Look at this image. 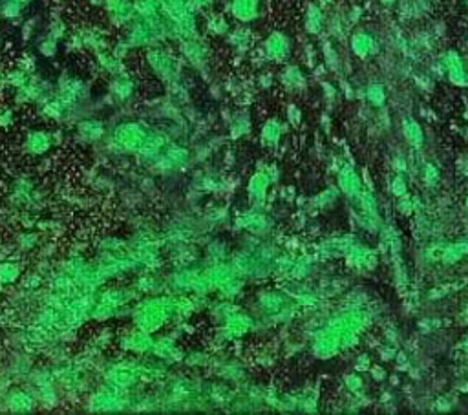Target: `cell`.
I'll return each instance as SVG.
<instances>
[{
	"mask_svg": "<svg viewBox=\"0 0 468 415\" xmlns=\"http://www.w3.org/2000/svg\"><path fill=\"white\" fill-rule=\"evenodd\" d=\"M130 319L134 328L146 333L162 331L171 320H174V294H146L130 308Z\"/></svg>",
	"mask_w": 468,
	"mask_h": 415,
	"instance_id": "obj_1",
	"label": "cell"
},
{
	"mask_svg": "<svg viewBox=\"0 0 468 415\" xmlns=\"http://www.w3.org/2000/svg\"><path fill=\"white\" fill-rule=\"evenodd\" d=\"M123 39L132 46V50H148L152 46H159L171 39L168 22L163 19V15L150 19L137 17L136 21L125 28Z\"/></svg>",
	"mask_w": 468,
	"mask_h": 415,
	"instance_id": "obj_2",
	"label": "cell"
},
{
	"mask_svg": "<svg viewBox=\"0 0 468 415\" xmlns=\"http://www.w3.org/2000/svg\"><path fill=\"white\" fill-rule=\"evenodd\" d=\"M154 128H150L146 123L139 119H126V121L117 123L112 128L110 139L112 145L125 154H139L146 147V143L150 139Z\"/></svg>",
	"mask_w": 468,
	"mask_h": 415,
	"instance_id": "obj_3",
	"label": "cell"
},
{
	"mask_svg": "<svg viewBox=\"0 0 468 415\" xmlns=\"http://www.w3.org/2000/svg\"><path fill=\"white\" fill-rule=\"evenodd\" d=\"M145 64L152 76L166 87L182 79L183 59L163 44L145 50Z\"/></svg>",
	"mask_w": 468,
	"mask_h": 415,
	"instance_id": "obj_4",
	"label": "cell"
},
{
	"mask_svg": "<svg viewBox=\"0 0 468 415\" xmlns=\"http://www.w3.org/2000/svg\"><path fill=\"white\" fill-rule=\"evenodd\" d=\"M137 380H141V370H139V362H134V360L114 362L105 371V385H108L114 390H130Z\"/></svg>",
	"mask_w": 468,
	"mask_h": 415,
	"instance_id": "obj_5",
	"label": "cell"
},
{
	"mask_svg": "<svg viewBox=\"0 0 468 415\" xmlns=\"http://www.w3.org/2000/svg\"><path fill=\"white\" fill-rule=\"evenodd\" d=\"M53 94H55V96L64 103L66 107L71 110V108L77 107V105H81V103L85 101L86 97H88V94H90V90H88V85H86L83 79L66 76L64 73V76L59 79V82H57V88Z\"/></svg>",
	"mask_w": 468,
	"mask_h": 415,
	"instance_id": "obj_6",
	"label": "cell"
},
{
	"mask_svg": "<svg viewBox=\"0 0 468 415\" xmlns=\"http://www.w3.org/2000/svg\"><path fill=\"white\" fill-rule=\"evenodd\" d=\"M254 328V320H252L251 315L243 313V311H238L234 309L232 313H229L225 319L222 320V326H220V337L227 342H234V340H240L243 337L251 333V329Z\"/></svg>",
	"mask_w": 468,
	"mask_h": 415,
	"instance_id": "obj_7",
	"label": "cell"
},
{
	"mask_svg": "<svg viewBox=\"0 0 468 415\" xmlns=\"http://www.w3.org/2000/svg\"><path fill=\"white\" fill-rule=\"evenodd\" d=\"M125 391L114 390L108 385H105L103 388L96 390L90 395L88 399V406H90L92 412H99V414H114V412H119L123 408H126L125 400Z\"/></svg>",
	"mask_w": 468,
	"mask_h": 415,
	"instance_id": "obj_8",
	"label": "cell"
},
{
	"mask_svg": "<svg viewBox=\"0 0 468 415\" xmlns=\"http://www.w3.org/2000/svg\"><path fill=\"white\" fill-rule=\"evenodd\" d=\"M70 50H90L94 53L108 48V37L101 28H81L68 39Z\"/></svg>",
	"mask_w": 468,
	"mask_h": 415,
	"instance_id": "obj_9",
	"label": "cell"
},
{
	"mask_svg": "<svg viewBox=\"0 0 468 415\" xmlns=\"http://www.w3.org/2000/svg\"><path fill=\"white\" fill-rule=\"evenodd\" d=\"M177 51L183 62L191 64L194 70H205L207 62H209V55H211V48L207 44V41L200 39V35L194 39H185L180 41L177 44Z\"/></svg>",
	"mask_w": 468,
	"mask_h": 415,
	"instance_id": "obj_10",
	"label": "cell"
},
{
	"mask_svg": "<svg viewBox=\"0 0 468 415\" xmlns=\"http://www.w3.org/2000/svg\"><path fill=\"white\" fill-rule=\"evenodd\" d=\"M154 340L156 337L152 333H146L139 328H132L130 331L123 333L119 339H117V346L121 348L123 351L132 355H137V357H143V355H150L152 348H154Z\"/></svg>",
	"mask_w": 468,
	"mask_h": 415,
	"instance_id": "obj_11",
	"label": "cell"
},
{
	"mask_svg": "<svg viewBox=\"0 0 468 415\" xmlns=\"http://www.w3.org/2000/svg\"><path fill=\"white\" fill-rule=\"evenodd\" d=\"M103 10H105L110 24L116 28H126L137 19L134 0H105Z\"/></svg>",
	"mask_w": 468,
	"mask_h": 415,
	"instance_id": "obj_12",
	"label": "cell"
},
{
	"mask_svg": "<svg viewBox=\"0 0 468 415\" xmlns=\"http://www.w3.org/2000/svg\"><path fill=\"white\" fill-rule=\"evenodd\" d=\"M55 143V134L44 128H33L24 136L22 150L31 157H41L50 152Z\"/></svg>",
	"mask_w": 468,
	"mask_h": 415,
	"instance_id": "obj_13",
	"label": "cell"
},
{
	"mask_svg": "<svg viewBox=\"0 0 468 415\" xmlns=\"http://www.w3.org/2000/svg\"><path fill=\"white\" fill-rule=\"evenodd\" d=\"M260 11H262V0H229L227 2V13L238 24H251L260 17Z\"/></svg>",
	"mask_w": 468,
	"mask_h": 415,
	"instance_id": "obj_14",
	"label": "cell"
},
{
	"mask_svg": "<svg viewBox=\"0 0 468 415\" xmlns=\"http://www.w3.org/2000/svg\"><path fill=\"white\" fill-rule=\"evenodd\" d=\"M6 408L13 414H30L37 408V397L35 391L22 390V388H13L6 394L4 400Z\"/></svg>",
	"mask_w": 468,
	"mask_h": 415,
	"instance_id": "obj_15",
	"label": "cell"
},
{
	"mask_svg": "<svg viewBox=\"0 0 468 415\" xmlns=\"http://www.w3.org/2000/svg\"><path fill=\"white\" fill-rule=\"evenodd\" d=\"M150 355L152 357H156V359L165 360L166 364H171V362H180V360L183 362V357H185V355L182 353V350L177 348L176 339H174L172 335L156 337Z\"/></svg>",
	"mask_w": 468,
	"mask_h": 415,
	"instance_id": "obj_16",
	"label": "cell"
},
{
	"mask_svg": "<svg viewBox=\"0 0 468 415\" xmlns=\"http://www.w3.org/2000/svg\"><path fill=\"white\" fill-rule=\"evenodd\" d=\"M262 53L267 61L280 62L284 61L289 53V41L287 37L280 31H272L266 37V41L262 44Z\"/></svg>",
	"mask_w": 468,
	"mask_h": 415,
	"instance_id": "obj_17",
	"label": "cell"
},
{
	"mask_svg": "<svg viewBox=\"0 0 468 415\" xmlns=\"http://www.w3.org/2000/svg\"><path fill=\"white\" fill-rule=\"evenodd\" d=\"M205 276L209 280V284H211L212 291H218L222 285H225L227 282H231L232 279H236L240 274H238V271L231 262L218 260V262L212 263L211 267L205 269Z\"/></svg>",
	"mask_w": 468,
	"mask_h": 415,
	"instance_id": "obj_18",
	"label": "cell"
},
{
	"mask_svg": "<svg viewBox=\"0 0 468 415\" xmlns=\"http://www.w3.org/2000/svg\"><path fill=\"white\" fill-rule=\"evenodd\" d=\"M108 94H110L117 103L130 101L134 94H136V81L132 79L130 73H119V76L110 77L108 81Z\"/></svg>",
	"mask_w": 468,
	"mask_h": 415,
	"instance_id": "obj_19",
	"label": "cell"
},
{
	"mask_svg": "<svg viewBox=\"0 0 468 415\" xmlns=\"http://www.w3.org/2000/svg\"><path fill=\"white\" fill-rule=\"evenodd\" d=\"M76 136L85 143H99L106 136V125L96 117L81 119L76 125Z\"/></svg>",
	"mask_w": 468,
	"mask_h": 415,
	"instance_id": "obj_20",
	"label": "cell"
},
{
	"mask_svg": "<svg viewBox=\"0 0 468 415\" xmlns=\"http://www.w3.org/2000/svg\"><path fill=\"white\" fill-rule=\"evenodd\" d=\"M187 161H189V150L180 147V145H166L163 148V152L156 159L162 170H174V168H180L182 165H185Z\"/></svg>",
	"mask_w": 468,
	"mask_h": 415,
	"instance_id": "obj_21",
	"label": "cell"
},
{
	"mask_svg": "<svg viewBox=\"0 0 468 415\" xmlns=\"http://www.w3.org/2000/svg\"><path fill=\"white\" fill-rule=\"evenodd\" d=\"M94 55H96L97 68H99L101 71H105L106 76L114 77V76H119V73H123V71H126L125 61H123V59H119V57H117L116 53L110 50V48L97 51V53H94Z\"/></svg>",
	"mask_w": 468,
	"mask_h": 415,
	"instance_id": "obj_22",
	"label": "cell"
},
{
	"mask_svg": "<svg viewBox=\"0 0 468 415\" xmlns=\"http://www.w3.org/2000/svg\"><path fill=\"white\" fill-rule=\"evenodd\" d=\"M39 110H41V116L44 117V119L53 121V123H59V121H62L66 116H68L70 108L66 107L64 103H62L61 99L55 96V94H51V96L46 97L44 101L39 103Z\"/></svg>",
	"mask_w": 468,
	"mask_h": 415,
	"instance_id": "obj_23",
	"label": "cell"
},
{
	"mask_svg": "<svg viewBox=\"0 0 468 415\" xmlns=\"http://www.w3.org/2000/svg\"><path fill=\"white\" fill-rule=\"evenodd\" d=\"M203 31H205V35L209 37H223L231 31V22L225 17V13H207L205 21H203Z\"/></svg>",
	"mask_w": 468,
	"mask_h": 415,
	"instance_id": "obj_24",
	"label": "cell"
},
{
	"mask_svg": "<svg viewBox=\"0 0 468 415\" xmlns=\"http://www.w3.org/2000/svg\"><path fill=\"white\" fill-rule=\"evenodd\" d=\"M271 179L266 173H254L247 179V196L252 203H260L266 200Z\"/></svg>",
	"mask_w": 468,
	"mask_h": 415,
	"instance_id": "obj_25",
	"label": "cell"
},
{
	"mask_svg": "<svg viewBox=\"0 0 468 415\" xmlns=\"http://www.w3.org/2000/svg\"><path fill=\"white\" fill-rule=\"evenodd\" d=\"M159 11L166 22H174L192 10L189 8V0H159Z\"/></svg>",
	"mask_w": 468,
	"mask_h": 415,
	"instance_id": "obj_26",
	"label": "cell"
},
{
	"mask_svg": "<svg viewBox=\"0 0 468 415\" xmlns=\"http://www.w3.org/2000/svg\"><path fill=\"white\" fill-rule=\"evenodd\" d=\"M33 0H0V17L6 21H19Z\"/></svg>",
	"mask_w": 468,
	"mask_h": 415,
	"instance_id": "obj_27",
	"label": "cell"
},
{
	"mask_svg": "<svg viewBox=\"0 0 468 415\" xmlns=\"http://www.w3.org/2000/svg\"><path fill=\"white\" fill-rule=\"evenodd\" d=\"M225 42L232 50L242 53V51L249 50V46H251V31L243 24H240L238 28H231V31L225 35Z\"/></svg>",
	"mask_w": 468,
	"mask_h": 415,
	"instance_id": "obj_28",
	"label": "cell"
},
{
	"mask_svg": "<svg viewBox=\"0 0 468 415\" xmlns=\"http://www.w3.org/2000/svg\"><path fill=\"white\" fill-rule=\"evenodd\" d=\"M22 279V267L21 263L15 260H2L0 262V284L8 288V285L17 284Z\"/></svg>",
	"mask_w": 468,
	"mask_h": 415,
	"instance_id": "obj_29",
	"label": "cell"
},
{
	"mask_svg": "<svg viewBox=\"0 0 468 415\" xmlns=\"http://www.w3.org/2000/svg\"><path fill=\"white\" fill-rule=\"evenodd\" d=\"M280 136H282V125L277 119H267L262 125V130H260V141H262V145L275 147L280 141Z\"/></svg>",
	"mask_w": 468,
	"mask_h": 415,
	"instance_id": "obj_30",
	"label": "cell"
},
{
	"mask_svg": "<svg viewBox=\"0 0 468 415\" xmlns=\"http://www.w3.org/2000/svg\"><path fill=\"white\" fill-rule=\"evenodd\" d=\"M234 225L238 229L249 231V233H257L258 229L263 225V216L258 214L257 211H247V213H240L234 218Z\"/></svg>",
	"mask_w": 468,
	"mask_h": 415,
	"instance_id": "obj_31",
	"label": "cell"
},
{
	"mask_svg": "<svg viewBox=\"0 0 468 415\" xmlns=\"http://www.w3.org/2000/svg\"><path fill=\"white\" fill-rule=\"evenodd\" d=\"M31 77H33V73L26 71L24 68H21V66H17V68L10 70L4 76V87L11 88V90L15 91V90H19V88L24 87V85H28Z\"/></svg>",
	"mask_w": 468,
	"mask_h": 415,
	"instance_id": "obj_32",
	"label": "cell"
},
{
	"mask_svg": "<svg viewBox=\"0 0 468 415\" xmlns=\"http://www.w3.org/2000/svg\"><path fill=\"white\" fill-rule=\"evenodd\" d=\"M59 44H61L59 39L44 33V35L37 41L35 46H37V51H39V55L46 57V59H51V57L57 55V51H59Z\"/></svg>",
	"mask_w": 468,
	"mask_h": 415,
	"instance_id": "obj_33",
	"label": "cell"
},
{
	"mask_svg": "<svg viewBox=\"0 0 468 415\" xmlns=\"http://www.w3.org/2000/svg\"><path fill=\"white\" fill-rule=\"evenodd\" d=\"M229 130H231V137H242L251 130V119L247 116V112H240L232 117Z\"/></svg>",
	"mask_w": 468,
	"mask_h": 415,
	"instance_id": "obj_34",
	"label": "cell"
},
{
	"mask_svg": "<svg viewBox=\"0 0 468 415\" xmlns=\"http://www.w3.org/2000/svg\"><path fill=\"white\" fill-rule=\"evenodd\" d=\"M137 17L141 19H150V17L162 15L159 11V0H134Z\"/></svg>",
	"mask_w": 468,
	"mask_h": 415,
	"instance_id": "obj_35",
	"label": "cell"
},
{
	"mask_svg": "<svg viewBox=\"0 0 468 415\" xmlns=\"http://www.w3.org/2000/svg\"><path fill=\"white\" fill-rule=\"evenodd\" d=\"M15 121L17 116L13 107H10V105H0V128L8 130V128H11L15 125Z\"/></svg>",
	"mask_w": 468,
	"mask_h": 415,
	"instance_id": "obj_36",
	"label": "cell"
},
{
	"mask_svg": "<svg viewBox=\"0 0 468 415\" xmlns=\"http://www.w3.org/2000/svg\"><path fill=\"white\" fill-rule=\"evenodd\" d=\"M37 242H39V236L35 233H21L17 238L19 247L24 249V251H31L33 247H37Z\"/></svg>",
	"mask_w": 468,
	"mask_h": 415,
	"instance_id": "obj_37",
	"label": "cell"
},
{
	"mask_svg": "<svg viewBox=\"0 0 468 415\" xmlns=\"http://www.w3.org/2000/svg\"><path fill=\"white\" fill-rule=\"evenodd\" d=\"M212 6H214V0H189V8H191L194 13H209Z\"/></svg>",
	"mask_w": 468,
	"mask_h": 415,
	"instance_id": "obj_38",
	"label": "cell"
},
{
	"mask_svg": "<svg viewBox=\"0 0 468 415\" xmlns=\"http://www.w3.org/2000/svg\"><path fill=\"white\" fill-rule=\"evenodd\" d=\"M90 6H97V8H103V4H105V0H86Z\"/></svg>",
	"mask_w": 468,
	"mask_h": 415,
	"instance_id": "obj_39",
	"label": "cell"
},
{
	"mask_svg": "<svg viewBox=\"0 0 468 415\" xmlns=\"http://www.w3.org/2000/svg\"><path fill=\"white\" fill-rule=\"evenodd\" d=\"M0 243H2V236H0Z\"/></svg>",
	"mask_w": 468,
	"mask_h": 415,
	"instance_id": "obj_40",
	"label": "cell"
},
{
	"mask_svg": "<svg viewBox=\"0 0 468 415\" xmlns=\"http://www.w3.org/2000/svg\"><path fill=\"white\" fill-rule=\"evenodd\" d=\"M0 19H2V17H0Z\"/></svg>",
	"mask_w": 468,
	"mask_h": 415,
	"instance_id": "obj_41",
	"label": "cell"
}]
</instances>
